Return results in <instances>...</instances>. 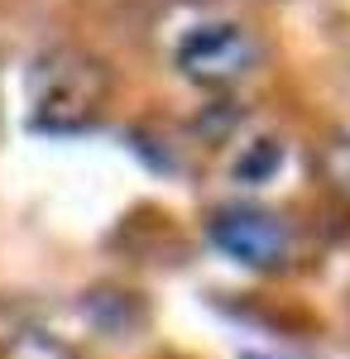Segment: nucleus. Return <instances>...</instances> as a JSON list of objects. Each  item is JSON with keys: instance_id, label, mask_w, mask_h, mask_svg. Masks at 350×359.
<instances>
[{"instance_id": "nucleus-1", "label": "nucleus", "mask_w": 350, "mask_h": 359, "mask_svg": "<svg viewBox=\"0 0 350 359\" xmlns=\"http://www.w3.org/2000/svg\"><path fill=\"white\" fill-rule=\"evenodd\" d=\"M173 62L183 67V77H192L202 86H231L254 72L259 43L240 20H202L178 39Z\"/></svg>"}, {"instance_id": "nucleus-2", "label": "nucleus", "mask_w": 350, "mask_h": 359, "mask_svg": "<svg viewBox=\"0 0 350 359\" xmlns=\"http://www.w3.org/2000/svg\"><path fill=\"white\" fill-rule=\"evenodd\" d=\"M106 91V77L96 62H86L77 53H53L39 62L34 72V106H39V125H77L96 111Z\"/></svg>"}, {"instance_id": "nucleus-5", "label": "nucleus", "mask_w": 350, "mask_h": 359, "mask_svg": "<svg viewBox=\"0 0 350 359\" xmlns=\"http://www.w3.org/2000/svg\"><path fill=\"white\" fill-rule=\"evenodd\" d=\"M278 163H283V144L259 139V144H254V158H249V163H235V172H240L245 182H264V177H269Z\"/></svg>"}, {"instance_id": "nucleus-3", "label": "nucleus", "mask_w": 350, "mask_h": 359, "mask_svg": "<svg viewBox=\"0 0 350 359\" xmlns=\"http://www.w3.org/2000/svg\"><path fill=\"white\" fill-rule=\"evenodd\" d=\"M212 240L226 259H235L245 269H273L288 259L293 230L283 216H273L264 206H221L212 216Z\"/></svg>"}, {"instance_id": "nucleus-4", "label": "nucleus", "mask_w": 350, "mask_h": 359, "mask_svg": "<svg viewBox=\"0 0 350 359\" xmlns=\"http://www.w3.org/2000/svg\"><path fill=\"white\" fill-rule=\"evenodd\" d=\"M0 359H77V350L53 331L25 326V331H15V335L0 340Z\"/></svg>"}, {"instance_id": "nucleus-7", "label": "nucleus", "mask_w": 350, "mask_h": 359, "mask_svg": "<svg viewBox=\"0 0 350 359\" xmlns=\"http://www.w3.org/2000/svg\"><path fill=\"white\" fill-rule=\"evenodd\" d=\"M249 359H259V355H249Z\"/></svg>"}, {"instance_id": "nucleus-6", "label": "nucleus", "mask_w": 350, "mask_h": 359, "mask_svg": "<svg viewBox=\"0 0 350 359\" xmlns=\"http://www.w3.org/2000/svg\"><path fill=\"white\" fill-rule=\"evenodd\" d=\"M326 177L336 182V192H346L350 196V139H336L331 149H326Z\"/></svg>"}]
</instances>
